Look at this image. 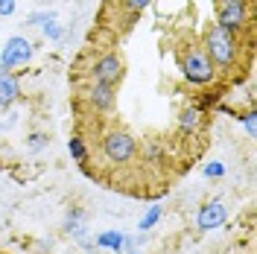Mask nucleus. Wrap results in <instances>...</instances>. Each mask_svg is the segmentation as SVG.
<instances>
[{"mask_svg": "<svg viewBox=\"0 0 257 254\" xmlns=\"http://www.w3.org/2000/svg\"><path fill=\"white\" fill-rule=\"evenodd\" d=\"M202 50L208 53V59L213 62L216 70H231L237 59H240V35H234V32L222 30V27H210L205 32V44Z\"/></svg>", "mask_w": 257, "mask_h": 254, "instance_id": "obj_1", "label": "nucleus"}, {"mask_svg": "<svg viewBox=\"0 0 257 254\" xmlns=\"http://www.w3.org/2000/svg\"><path fill=\"white\" fill-rule=\"evenodd\" d=\"M99 149H102V158L108 161L111 167H123L128 161H135V155H138V141L128 132H123V129H111V132L102 135Z\"/></svg>", "mask_w": 257, "mask_h": 254, "instance_id": "obj_2", "label": "nucleus"}, {"mask_svg": "<svg viewBox=\"0 0 257 254\" xmlns=\"http://www.w3.org/2000/svg\"><path fill=\"white\" fill-rule=\"evenodd\" d=\"M216 67L213 62L208 59V53L202 47H190L184 53V59H181V76L190 82V85H210V82L216 79Z\"/></svg>", "mask_w": 257, "mask_h": 254, "instance_id": "obj_3", "label": "nucleus"}, {"mask_svg": "<svg viewBox=\"0 0 257 254\" xmlns=\"http://www.w3.org/2000/svg\"><path fill=\"white\" fill-rule=\"evenodd\" d=\"M35 56V44H32L27 35H12L3 50H0V70H18V67H27Z\"/></svg>", "mask_w": 257, "mask_h": 254, "instance_id": "obj_4", "label": "nucleus"}, {"mask_svg": "<svg viewBox=\"0 0 257 254\" xmlns=\"http://www.w3.org/2000/svg\"><path fill=\"white\" fill-rule=\"evenodd\" d=\"M126 73V64H123V56L120 53H105L99 56L91 67H88V76L91 82H105V85H117Z\"/></svg>", "mask_w": 257, "mask_h": 254, "instance_id": "obj_5", "label": "nucleus"}, {"mask_svg": "<svg viewBox=\"0 0 257 254\" xmlns=\"http://www.w3.org/2000/svg\"><path fill=\"white\" fill-rule=\"evenodd\" d=\"M248 24H251V9H248V3H222L219 12H216V27L234 32V35L245 32Z\"/></svg>", "mask_w": 257, "mask_h": 254, "instance_id": "obj_6", "label": "nucleus"}, {"mask_svg": "<svg viewBox=\"0 0 257 254\" xmlns=\"http://www.w3.org/2000/svg\"><path fill=\"white\" fill-rule=\"evenodd\" d=\"M85 99L96 114H108L117 105V91H114V85H105V82H91L85 88Z\"/></svg>", "mask_w": 257, "mask_h": 254, "instance_id": "obj_7", "label": "nucleus"}, {"mask_svg": "<svg viewBox=\"0 0 257 254\" xmlns=\"http://www.w3.org/2000/svg\"><path fill=\"white\" fill-rule=\"evenodd\" d=\"M228 219V210L222 202H205V205L196 210V228L199 231H213V228H222Z\"/></svg>", "mask_w": 257, "mask_h": 254, "instance_id": "obj_8", "label": "nucleus"}, {"mask_svg": "<svg viewBox=\"0 0 257 254\" xmlns=\"http://www.w3.org/2000/svg\"><path fill=\"white\" fill-rule=\"evenodd\" d=\"M21 99V79L12 70H0V108H12Z\"/></svg>", "mask_w": 257, "mask_h": 254, "instance_id": "obj_9", "label": "nucleus"}, {"mask_svg": "<svg viewBox=\"0 0 257 254\" xmlns=\"http://www.w3.org/2000/svg\"><path fill=\"white\" fill-rule=\"evenodd\" d=\"M64 234L73 239H82L88 234V216H85V210H79V207L67 210V216H64Z\"/></svg>", "mask_w": 257, "mask_h": 254, "instance_id": "obj_10", "label": "nucleus"}, {"mask_svg": "<svg viewBox=\"0 0 257 254\" xmlns=\"http://www.w3.org/2000/svg\"><path fill=\"white\" fill-rule=\"evenodd\" d=\"M202 120H205V111L193 102V105H184L181 111H178V129L184 132V135H193V132H199L202 129Z\"/></svg>", "mask_w": 257, "mask_h": 254, "instance_id": "obj_11", "label": "nucleus"}, {"mask_svg": "<svg viewBox=\"0 0 257 254\" xmlns=\"http://www.w3.org/2000/svg\"><path fill=\"white\" fill-rule=\"evenodd\" d=\"M123 242H126V234H123V231H102V234H96V239H94L96 248H105V251H114V254L123 251Z\"/></svg>", "mask_w": 257, "mask_h": 254, "instance_id": "obj_12", "label": "nucleus"}, {"mask_svg": "<svg viewBox=\"0 0 257 254\" xmlns=\"http://www.w3.org/2000/svg\"><path fill=\"white\" fill-rule=\"evenodd\" d=\"M67 152H70V158L76 161V164H88V143H85V138L82 135H73L70 141H67Z\"/></svg>", "mask_w": 257, "mask_h": 254, "instance_id": "obj_13", "label": "nucleus"}, {"mask_svg": "<svg viewBox=\"0 0 257 254\" xmlns=\"http://www.w3.org/2000/svg\"><path fill=\"white\" fill-rule=\"evenodd\" d=\"M161 213H164V207H161V205H152L149 210H146V213H144V219H141V225H138V228H141V234H146V231H152V228L158 225Z\"/></svg>", "mask_w": 257, "mask_h": 254, "instance_id": "obj_14", "label": "nucleus"}, {"mask_svg": "<svg viewBox=\"0 0 257 254\" xmlns=\"http://www.w3.org/2000/svg\"><path fill=\"white\" fill-rule=\"evenodd\" d=\"M144 155H146V161H149V164H155V167H161V164L167 161V149H164L161 143H146Z\"/></svg>", "mask_w": 257, "mask_h": 254, "instance_id": "obj_15", "label": "nucleus"}, {"mask_svg": "<svg viewBox=\"0 0 257 254\" xmlns=\"http://www.w3.org/2000/svg\"><path fill=\"white\" fill-rule=\"evenodd\" d=\"M47 135H44V132H32V135H27V149H30V152H41V149H44V146H47Z\"/></svg>", "mask_w": 257, "mask_h": 254, "instance_id": "obj_16", "label": "nucleus"}, {"mask_svg": "<svg viewBox=\"0 0 257 254\" xmlns=\"http://www.w3.org/2000/svg\"><path fill=\"white\" fill-rule=\"evenodd\" d=\"M41 32H44V38H50V41H62V35H64V30L56 21H47V24L41 27Z\"/></svg>", "mask_w": 257, "mask_h": 254, "instance_id": "obj_17", "label": "nucleus"}, {"mask_svg": "<svg viewBox=\"0 0 257 254\" xmlns=\"http://www.w3.org/2000/svg\"><path fill=\"white\" fill-rule=\"evenodd\" d=\"M240 120H242V126H245V132H248V138H257V111H254V108H251V111H245Z\"/></svg>", "mask_w": 257, "mask_h": 254, "instance_id": "obj_18", "label": "nucleus"}, {"mask_svg": "<svg viewBox=\"0 0 257 254\" xmlns=\"http://www.w3.org/2000/svg\"><path fill=\"white\" fill-rule=\"evenodd\" d=\"M120 3H123V9H128L132 15H141L144 9L152 6V0H120Z\"/></svg>", "mask_w": 257, "mask_h": 254, "instance_id": "obj_19", "label": "nucleus"}, {"mask_svg": "<svg viewBox=\"0 0 257 254\" xmlns=\"http://www.w3.org/2000/svg\"><path fill=\"white\" fill-rule=\"evenodd\" d=\"M47 21H56V15H53V12H32V15L27 18V27H44Z\"/></svg>", "mask_w": 257, "mask_h": 254, "instance_id": "obj_20", "label": "nucleus"}, {"mask_svg": "<svg viewBox=\"0 0 257 254\" xmlns=\"http://www.w3.org/2000/svg\"><path fill=\"white\" fill-rule=\"evenodd\" d=\"M205 175H208V178H222L225 175V164L222 161H210L208 167H205Z\"/></svg>", "mask_w": 257, "mask_h": 254, "instance_id": "obj_21", "label": "nucleus"}, {"mask_svg": "<svg viewBox=\"0 0 257 254\" xmlns=\"http://www.w3.org/2000/svg\"><path fill=\"white\" fill-rule=\"evenodd\" d=\"M15 0H0V18H9L12 12H15Z\"/></svg>", "mask_w": 257, "mask_h": 254, "instance_id": "obj_22", "label": "nucleus"}, {"mask_svg": "<svg viewBox=\"0 0 257 254\" xmlns=\"http://www.w3.org/2000/svg\"><path fill=\"white\" fill-rule=\"evenodd\" d=\"M222 3H248V0H219V6H222Z\"/></svg>", "mask_w": 257, "mask_h": 254, "instance_id": "obj_23", "label": "nucleus"}, {"mask_svg": "<svg viewBox=\"0 0 257 254\" xmlns=\"http://www.w3.org/2000/svg\"><path fill=\"white\" fill-rule=\"evenodd\" d=\"M128 254H144V251H128Z\"/></svg>", "mask_w": 257, "mask_h": 254, "instance_id": "obj_24", "label": "nucleus"}]
</instances>
